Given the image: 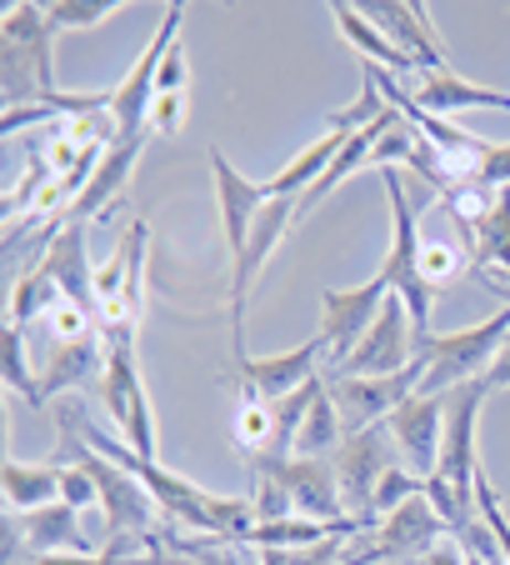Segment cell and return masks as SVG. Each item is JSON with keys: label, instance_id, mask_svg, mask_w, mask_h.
<instances>
[{"label": "cell", "instance_id": "cell-1", "mask_svg": "<svg viewBox=\"0 0 510 565\" xmlns=\"http://www.w3.org/2000/svg\"><path fill=\"white\" fill-rule=\"evenodd\" d=\"M61 446H55V466H81L85 476L96 480V491H100V511H106V541L110 535H136V541H150L160 521V505L150 501V491L140 486L130 470H120L116 460H106L91 440L75 430L71 420V406H61Z\"/></svg>", "mask_w": 510, "mask_h": 565}, {"label": "cell", "instance_id": "cell-2", "mask_svg": "<svg viewBox=\"0 0 510 565\" xmlns=\"http://www.w3.org/2000/svg\"><path fill=\"white\" fill-rule=\"evenodd\" d=\"M45 6H6L0 15V96L11 106H45L55 96V55Z\"/></svg>", "mask_w": 510, "mask_h": 565}, {"label": "cell", "instance_id": "cell-3", "mask_svg": "<svg viewBox=\"0 0 510 565\" xmlns=\"http://www.w3.org/2000/svg\"><path fill=\"white\" fill-rule=\"evenodd\" d=\"M506 335H510V306H500L490 320L466 326V331L415 335V361L425 365L421 395H450L456 385L486 381V371H490V361H496V351H500Z\"/></svg>", "mask_w": 510, "mask_h": 565}, {"label": "cell", "instance_id": "cell-4", "mask_svg": "<svg viewBox=\"0 0 510 565\" xmlns=\"http://www.w3.org/2000/svg\"><path fill=\"white\" fill-rule=\"evenodd\" d=\"M381 185H385V201H391V250H385L381 276H385V286H391V296L405 300V310H411V320H415V335H425L431 300H436L431 286L421 280V231L425 225H421V215H415V205H411V195H405L395 166L381 171Z\"/></svg>", "mask_w": 510, "mask_h": 565}, {"label": "cell", "instance_id": "cell-5", "mask_svg": "<svg viewBox=\"0 0 510 565\" xmlns=\"http://www.w3.org/2000/svg\"><path fill=\"white\" fill-rule=\"evenodd\" d=\"M181 21H185V6H166L160 15L156 35L150 45L140 51V61L130 65V75L120 81L116 90H106L110 100V120H116V140H146L150 136V110H156V81H160V65H166L170 45L181 41Z\"/></svg>", "mask_w": 510, "mask_h": 565}, {"label": "cell", "instance_id": "cell-6", "mask_svg": "<svg viewBox=\"0 0 510 565\" xmlns=\"http://www.w3.org/2000/svg\"><path fill=\"white\" fill-rule=\"evenodd\" d=\"M391 446H395L391 426H365V430H355V436L340 440V450L330 456L336 460L340 495H346V515H351L361 531L375 525V486H381V476L395 466Z\"/></svg>", "mask_w": 510, "mask_h": 565}, {"label": "cell", "instance_id": "cell-7", "mask_svg": "<svg viewBox=\"0 0 510 565\" xmlns=\"http://www.w3.org/2000/svg\"><path fill=\"white\" fill-rule=\"evenodd\" d=\"M385 296H391V286H385V276L375 270L365 286L355 290H320V341H326V365L330 371H340V365L355 355V345L365 341V331L375 326V316H381ZM326 371V375H330Z\"/></svg>", "mask_w": 510, "mask_h": 565}, {"label": "cell", "instance_id": "cell-8", "mask_svg": "<svg viewBox=\"0 0 510 565\" xmlns=\"http://www.w3.org/2000/svg\"><path fill=\"white\" fill-rule=\"evenodd\" d=\"M421 375H425L421 361H411L395 375H326L346 436H355V430H365V426H385L391 411L421 391Z\"/></svg>", "mask_w": 510, "mask_h": 565}, {"label": "cell", "instance_id": "cell-9", "mask_svg": "<svg viewBox=\"0 0 510 565\" xmlns=\"http://www.w3.org/2000/svg\"><path fill=\"white\" fill-rule=\"evenodd\" d=\"M486 381L456 385L446 395V436H440V466L436 476L446 480L456 495L476 501V480H480V456H476V430H480V411H486Z\"/></svg>", "mask_w": 510, "mask_h": 565}, {"label": "cell", "instance_id": "cell-10", "mask_svg": "<svg viewBox=\"0 0 510 565\" xmlns=\"http://www.w3.org/2000/svg\"><path fill=\"white\" fill-rule=\"evenodd\" d=\"M276 480L286 491L290 511L300 521H320V525H336V521H351L346 515V495H340V480H336V460L330 456H290L276 460V466H255V480Z\"/></svg>", "mask_w": 510, "mask_h": 565}, {"label": "cell", "instance_id": "cell-11", "mask_svg": "<svg viewBox=\"0 0 510 565\" xmlns=\"http://www.w3.org/2000/svg\"><path fill=\"white\" fill-rule=\"evenodd\" d=\"M106 411L116 420V436L126 440L136 456L160 460L156 450V420H150L146 381L136 371V345H106Z\"/></svg>", "mask_w": 510, "mask_h": 565}, {"label": "cell", "instance_id": "cell-12", "mask_svg": "<svg viewBox=\"0 0 510 565\" xmlns=\"http://www.w3.org/2000/svg\"><path fill=\"white\" fill-rule=\"evenodd\" d=\"M411 361H415V320L401 296H385L381 316H375V326L365 331V341L355 345V355L330 375H395Z\"/></svg>", "mask_w": 510, "mask_h": 565}, {"label": "cell", "instance_id": "cell-13", "mask_svg": "<svg viewBox=\"0 0 510 565\" xmlns=\"http://www.w3.org/2000/svg\"><path fill=\"white\" fill-rule=\"evenodd\" d=\"M385 426H391V436H395V446H401L411 476H421V480L436 476L440 436H446V395H421L415 391L411 401H401V406L391 411Z\"/></svg>", "mask_w": 510, "mask_h": 565}, {"label": "cell", "instance_id": "cell-14", "mask_svg": "<svg viewBox=\"0 0 510 565\" xmlns=\"http://www.w3.org/2000/svg\"><path fill=\"white\" fill-rule=\"evenodd\" d=\"M361 11L371 15V21L391 35L395 51L411 55L421 71H450L446 45H440L436 25H431V11H425L421 0H371V6H361Z\"/></svg>", "mask_w": 510, "mask_h": 565}, {"label": "cell", "instance_id": "cell-15", "mask_svg": "<svg viewBox=\"0 0 510 565\" xmlns=\"http://www.w3.org/2000/svg\"><path fill=\"white\" fill-rule=\"evenodd\" d=\"M320 365H326V341L316 335V341L296 345V351H286V355H251V351H235V381H245V385H255L261 395L280 401V395H290V391H300V385H310L316 375H326Z\"/></svg>", "mask_w": 510, "mask_h": 565}, {"label": "cell", "instance_id": "cell-16", "mask_svg": "<svg viewBox=\"0 0 510 565\" xmlns=\"http://www.w3.org/2000/svg\"><path fill=\"white\" fill-rule=\"evenodd\" d=\"M211 175H215V211H221V231H225V246H231V260H235L245 250V235H251L261 205L270 201V191H266V181H245L231 160H225V150H211Z\"/></svg>", "mask_w": 510, "mask_h": 565}, {"label": "cell", "instance_id": "cell-17", "mask_svg": "<svg viewBox=\"0 0 510 565\" xmlns=\"http://www.w3.org/2000/svg\"><path fill=\"white\" fill-rule=\"evenodd\" d=\"M35 266L61 286V296L71 300V306H81L85 316H100V306H96V266H91V256H85V225L81 221L65 225L51 246H45V256L35 260Z\"/></svg>", "mask_w": 510, "mask_h": 565}, {"label": "cell", "instance_id": "cell-18", "mask_svg": "<svg viewBox=\"0 0 510 565\" xmlns=\"http://www.w3.org/2000/svg\"><path fill=\"white\" fill-rule=\"evenodd\" d=\"M96 371H106V335L91 331L81 341H51L41 355V381H35V406H45L51 395L75 391L81 381H91Z\"/></svg>", "mask_w": 510, "mask_h": 565}, {"label": "cell", "instance_id": "cell-19", "mask_svg": "<svg viewBox=\"0 0 510 565\" xmlns=\"http://www.w3.org/2000/svg\"><path fill=\"white\" fill-rule=\"evenodd\" d=\"M140 150H146V140H110L106 156H100V166H96V175L85 181L81 195H75L71 221L91 225V221H100V215H106V205H116V195L126 191L130 171H136Z\"/></svg>", "mask_w": 510, "mask_h": 565}, {"label": "cell", "instance_id": "cell-20", "mask_svg": "<svg viewBox=\"0 0 510 565\" xmlns=\"http://www.w3.org/2000/svg\"><path fill=\"white\" fill-rule=\"evenodd\" d=\"M405 86H411V96L431 116H446V110H510L506 90L470 86L466 75H456V71H415V81H405Z\"/></svg>", "mask_w": 510, "mask_h": 565}, {"label": "cell", "instance_id": "cell-21", "mask_svg": "<svg viewBox=\"0 0 510 565\" xmlns=\"http://www.w3.org/2000/svg\"><path fill=\"white\" fill-rule=\"evenodd\" d=\"M21 535H25V551L31 555H100L96 545H91V535L81 531V511L65 501L25 511Z\"/></svg>", "mask_w": 510, "mask_h": 565}, {"label": "cell", "instance_id": "cell-22", "mask_svg": "<svg viewBox=\"0 0 510 565\" xmlns=\"http://www.w3.org/2000/svg\"><path fill=\"white\" fill-rule=\"evenodd\" d=\"M330 15H336V31L355 45V55H361V61L381 65V71L401 75V81H415V71H421V65H415L411 55H401V51H395V45H391V35H385L381 25H375L371 15L361 11V6H346V0H336V6H330Z\"/></svg>", "mask_w": 510, "mask_h": 565}, {"label": "cell", "instance_id": "cell-23", "mask_svg": "<svg viewBox=\"0 0 510 565\" xmlns=\"http://www.w3.org/2000/svg\"><path fill=\"white\" fill-rule=\"evenodd\" d=\"M355 130H336V126H326V136L316 140V146H306L296 160H290L280 175H270L266 181V191H270V201H300V195L310 191V185L320 181V175L336 166V156L346 150V140H351Z\"/></svg>", "mask_w": 510, "mask_h": 565}, {"label": "cell", "instance_id": "cell-24", "mask_svg": "<svg viewBox=\"0 0 510 565\" xmlns=\"http://www.w3.org/2000/svg\"><path fill=\"white\" fill-rule=\"evenodd\" d=\"M6 505L11 511H41V505L61 501V466H25V460H6Z\"/></svg>", "mask_w": 510, "mask_h": 565}, {"label": "cell", "instance_id": "cell-25", "mask_svg": "<svg viewBox=\"0 0 510 565\" xmlns=\"http://www.w3.org/2000/svg\"><path fill=\"white\" fill-rule=\"evenodd\" d=\"M235 446L245 450V460H261L270 450V395L245 381H235Z\"/></svg>", "mask_w": 510, "mask_h": 565}, {"label": "cell", "instance_id": "cell-26", "mask_svg": "<svg viewBox=\"0 0 510 565\" xmlns=\"http://www.w3.org/2000/svg\"><path fill=\"white\" fill-rule=\"evenodd\" d=\"M466 270H470L466 246H456V241H446V235L421 231V280L431 286V296H440L446 286H456Z\"/></svg>", "mask_w": 510, "mask_h": 565}, {"label": "cell", "instance_id": "cell-27", "mask_svg": "<svg viewBox=\"0 0 510 565\" xmlns=\"http://www.w3.org/2000/svg\"><path fill=\"white\" fill-rule=\"evenodd\" d=\"M340 440H346V426H340V411L330 401V385H320L316 406L306 411V426H300L296 456H336Z\"/></svg>", "mask_w": 510, "mask_h": 565}, {"label": "cell", "instance_id": "cell-28", "mask_svg": "<svg viewBox=\"0 0 510 565\" xmlns=\"http://www.w3.org/2000/svg\"><path fill=\"white\" fill-rule=\"evenodd\" d=\"M116 11H120L116 0H45L51 31H91V25L110 21Z\"/></svg>", "mask_w": 510, "mask_h": 565}, {"label": "cell", "instance_id": "cell-29", "mask_svg": "<svg viewBox=\"0 0 510 565\" xmlns=\"http://www.w3.org/2000/svg\"><path fill=\"white\" fill-rule=\"evenodd\" d=\"M346 541H351V535H330V541H320V545H290V551H261L255 565H340Z\"/></svg>", "mask_w": 510, "mask_h": 565}, {"label": "cell", "instance_id": "cell-30", "mask_svg": "<svg viewBox=\"0 0 510 565\" xmlns=\"http://www.w3.org/2000/svg\"><path fill=\"white\" fill-rule=\"evenodd\" d=\"M35 365H31V355H25V331H15V326H6V385L11 391H21L25 401L35 406Z\"/></svg>", "mask_w": 510, "mask_h": 565}, {"label": "cell", "instance_id": "cell-31", "mask_svg": "<svg viewBox=\"0 0 510 565\" xmlns=\"http://www.w3.org/2000/svg\"><path fill=\"white\" fill-rule=\"evenodd\" d=\"M421 486H425L421 476H411L405 466H391L381 476V486H375V521H381V515H391L395 505H405L411 495H421Z\"/></svg>", "mask_w": 510, "mask_h": 565}, {"label": "cell", "instance_id": "cell-32", "mask_svg": "<svg viewBox=\"0 0 510 565\" xmlns=\"http://www.w3.org/2000/svg\"><path fill=\"white\" fill-rule=\"evenodd\" d=\"M61 501L75 505V511H91V505H100L96 480L85 476L81 466H61Z\"/></svg>", "mask_w": 510, "mask_h": 565}, {"label": "cell", "instance_id": "cell-33", "mask_svg": "<svg viewBox=\"0 0 510 565\" xmlns=\"http://www.w3.org/2000/svg\"><path fill=\"white\" fill-rule=\"evenodd\" d=\"M466 185H480V191H500V185H510V146H490L486 160H480V171L470 175Z\"/></svg>", "mask_w": 510, "mask_h": 565}, {"label": "cell", "instance_id": "cell-34", "mask_svg": "<svg viewBox=\"0 0 510 565\" xmlns=\"http://www.w3.org/2000/svg\"><path fill=\"white\" fill-rule=\"evenodd\" d=\"M181 120H185V90L181 96H156L150 130H160V136H181Z\"/></svg>", "mask_w": 510, "mask_h": 565}, {"label": "cell", "instance_id": "cell-35", "mask_svg": "<svg viewBox=\"0 0 510 565\" xmlns=\"http://www.w3.org/2000/svg\"><path fill=\"white\" fill-rule=\"evenodd\" d=\"M55 120H65V116H55L51 106H11L6 116H0V130H6V136H15L21 126H55Z\"/></svg>", "mask_w": 510, "mask_h": 565}, {"label": "cell", "instance_id": "cell-36", "mask_svg": "<svg viewBox=\"0 0 510 565\" xmlns=\"http://www.w3.org/2000/svg\"><path fill=\"white\" fill-rule=\"evenodd\" d=\"M181 90H185V51H181V41H176L166 55V65H160L156 96H181Z\"/></svg>", "mask_w": 510, "mask_h": 565}, {"label": "cell", "instance_id": "cell-37", "mask_svg": "<svg viewBox=\"0 0 510 565\" xmlns=\"http://www.w3.org/2000/svg\"><path fill=\"white\" fill-rule=\"evenodd\" d=\"M421 565H470V561H466V551H460L456 535H446V541H436L431 551H425Z\"/></svg>", "mask_w": 510, "mask_h": 565}, {"label": "cell", "instance_id": "cell-38", "mask_svg": "<svg viewBox=\"0 0 510 565\" xmlns=\"http://www.w3.org/2000/svg\"><path fill=\"white\" fill-rule=\"evenodd\" d=\"M486 385H490V391H510V335H506V341H500L496 361H490V371H486Z\"/></svg>", "mask_w": 510, "mask_h": 565}, {"label": "cell", "instance_id": "cell-39", "mask_svg": "<svg viewBox=\"0 0 510 565\" xmlns=\"http://www.w3.org/2000/svg\"><path fill=\"white\" fill-rule=\"evenodd\" d=\"M25 565H100V555H31Z\"/></svg>", "mask_w": 510, "mask_h": 565}, {"label": "cell", "instance_id": "cell-40", "mask_svg": "<svg viewBox=\"0 0 510 565\" xmlns=\"http://www.w3.org/2000/svg\"><path fill=\"white\" fill-rule=\"evenodd\" d=\"M476 280L490 290V296H510V270H506V276H476Z\"/></svg>", "mask_w": 510, "mask_h": 565}, {"label": "cell", "instance_id": "cell-41", "mask_svg": "<svg viewBox=\"0 0 510 565\" xmlns=\"http://www.w3.org/2000/svg\"><path fill=\"white\" fill-rule=\"evenodd\" d=\"M460 551H466V545H460ZM466 561H470V565H490V561H480V555H466Z\"/></svg>", "mask_w": 510, "mask_h": 565}, {"label": "cell", "instance_id": "cell-42", "mask_svg": "<svg viewBox=\"0 0 510 565\" xmlns=\"http://www.w3.org/2000/svg\"><path fill=\"white\" fill-rule=\"evenodd\" d=\"M405 565H421V561H405Z\"/></svg>", "mask_w": 510, "mask_h": 565}, {"label": "cell", "instance_id": "cell-43", "mask_svg": "<svg viewBox=\"0 0 510 565\" xmlns=\"http://www.w3.org/2000/svg\"><path fill=\"white\" fill-rule=\"evenodd\" d=\"M506 300H510V296H506Z\"/></svg>", "mask_w": 510, "mask_h": 565}]
</instances>
